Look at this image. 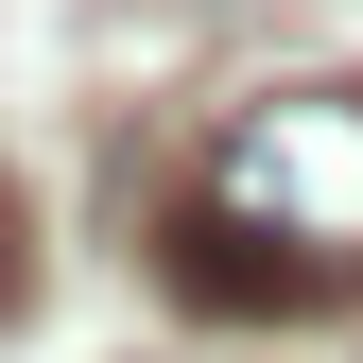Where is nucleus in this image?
Wrapping results in <instances>:
<instances>
[{"instance_id":"obj_2","label":"nucleus","mask_w":363,"mask_h":363,"mask_svg":"<svg viewBox=\"0 0 363 363\" xmlns=\"http://www.w3.org/2000/svg\"><path fill=\"white\" fill-rule=\"evenodd\" d=\"M35 311V225H18V191H0V329Z\"/></svg>"},{"instance_id":"obj_1","label":"nucleus","mask_w":363,"mask_h":363,"mask_svg":"<svg viewBox=\"0 0 363 363\" xmlns=\"http://www.w3.org/2000/svg\"><path fill=\"white\" fill-rule=\"evenodd\" d=\"M156 277L208 329H311L363 294V86H259L156 208Z\"/></svg>"}]
</instances>
